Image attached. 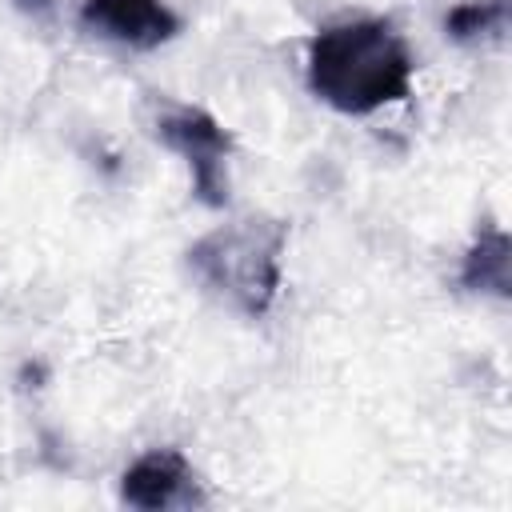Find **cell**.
Segmentation results:
<instances>
[{
    "label": "cell",
    "mask_w": 512,
    "mask_h": 512,
    "mask_svg": "<svg viewBox=\"0 0 512 512\" xmlns=\"http://www.w3.org/2000/svg\"><path fill=\"white\" fill-rule=\"evenodd\" d=\"M284 224L268 216H244L212 228L188 248L192 276L240 316H264L280 292Z\"/></svg>",
    "instance_id": "cell-2"
},
{
    "label": "cell",
    "mask_w": 512,
    "mask_h": 512,
    "mask_svg": "<svg viewBox=\"0 0 512 512\" xmlns=\"http://www.w3.org/2000/svg\"><path fill=\"white\" fill-rule=\"evenodd\" d=\"M156 140L172 148L192 176V196L208 208H220L228 200V156H232V136L224 124L196 108V104H168L156 116Z\"/></svg>",
    "instance_id": "cell-3"
},
{
    "label": "cell",
    "mask_w": 512,
    "mask_h": 512,
    "mask_svg": "<svg viewBox=\"0 0 512 512\" xmlns=\"http://www.w3.org/2000/svg\"><path fill=\"white\" fill-rule=\"evenodd\" d=\"M80 24L136 52H152L180 32V16L164 0H84Z\"/></svg>",
    "instance_id": "cell-5"
},
{
    "label": "cell",
    "mask_w": 512,
    "mask_h": 512,
    "mask_svg": "<svg viewBox=\"0 0 512 512\" xmlns=\"http://www.w3.org/2000/svg\"><path fill=\"white\" fill-rule=\"evenodd\" d=\"M504 24V0H468L448 12L444 28L452 40H476L484 32H496Z\"/></svg>",
    "instance_id": "cell-7"
},
{
    "label": "cell",
    "mask_w": 512,
    "mask_h": 512,
    "mask_svg": "<svg viewBox=\"0 0 512 512\" xmlns=\"http://www.w3.org/2000/svg\"><path fill=\"white\" fill-rule=\"evenodd\" d=\"M120 500L140 508V512H160V508H200L208 504L192 464L176 448H152L128 464L120 476Z\"/></svg>",
    "instance_id": "cell-4"
},
{
    "label": "cell",
    "mask_w": 512,
    "mask_h": 512,
    "mask_svg": "<svg viewBox=\"0 0 512 512\" xmlns=\"http://www.w3.org/2000/svg\"><path fill=\"white\" fill-rule=\"evenodd\" d=\"M20 4H48V0H20Z\"/></svg>",
    "instance_id": "cell-8"
},
{
    "label": "cell",
    "mask_w": 512,
    "mask_h": 512,
    "mask_svg": "<svg viewBox=\"0 0 512 512\" xmlns=\"http://www.w3.org/2000/svg\"><path fill=\"white\" fill-rule=\"evenodd\" d=\"M412 52L404 36L376 16L344 20L312 36L308 88L344 116H368L412 92Z\"/></svg>",
    "instance_id": "cell-1"
},
{
    "label": "cell",
    "mask_w": 512,
    "mask_h": 512,
    "mask_svg": "<svg viewBox=\"0 0 512 512\" xmlns=\"http://www.w3.org/2000/svg\"><path fill=\"white\" fill-rule=\"evenodd\" d=\"M460 284L472 292H508V236L500 228H488L476 236L460 264Z\"/></svg>",
    "instance_id": "cell-6"
}]
</instances>
